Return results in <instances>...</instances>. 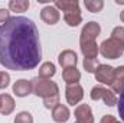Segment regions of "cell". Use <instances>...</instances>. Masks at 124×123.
I'll return each instance as SVG.
<instances>
[{"label": "cell", "mask_w": 124, "mask_h": 123, "mask_svg": "<svg viewBox=\"0 0 124 123\" xmlns=\"http://www.w3.org/2000/svg\"><path fill=\"white\" fill-rule=\"evenodd\" d=\"M42 48L35 22L13 16L0 25V64L13 71H29L39 65Z\"/></svg>", "instance_id": "cell-1"}, {"label": "cell", "mask_w": 124, "mask_h": 123, "mask_svg": "<svg viewBox=\"0 0 124 123\" xmlns=\"http://www.w3.org/2000/svg\"><path fill=\"white\" fill-rule=\"evenodd\" d=\"M54 6L58 10L63 12V20L66 22L68 26L75 28V26H78L82 22L79 3L77 0H56Z\"/></svg>", "instance_id": "cell-2"}, {"label": "cell", "mask_w": 124, "mask_h": 123, "mask_svg": "<svg viewBox=\"0 0 124 123\" xmlns=\"http://www.w3.org/2000/svg\"><path fill=\"white\" fill-rule=\"evenodd\" d=\"M32 81V91L35 96L46 98L55 94H59V87L55 81H51L48 78H40V77H35Z\"/></svg>", "instance_id": "cell-3"}, {"label": "cell", "mask_w": 124, "mask_h": 123, "mask_svg": "<svg viewBox=\"0 0 124 123\" xmlns=\"http://www.w3.org/2000/svg\"><path fill=\"white\" fill-rule=\"evenodd\" d=\"M100 54L107 60H117L124 54V44L117 39L108 38L100 45Z\"/></svg>", "instance_id": "cell-4"}, {"label": "cell", "mask_w": 124, "mask_h": 123, "mask_svg": "<svg viewBox=\"0 0 124 123\" xmlns=\"http://www.w3.org/2000/svg\"><path fill=\"white\" fill-rule=\"evenodd\" d=\"M90 97H91V100H94V101L102 100L104 104L108 106V107L116 106L117 101H118L116 93L113 91V90H108V88L102 87V86H95V87H93L91 88V93H90Z\"/></svg>", "instance_id": "cell-5"}, {"label": "cell", "mask_w": 124, "mask_h": 123, "mask_svg": "<svg viewBox=\"0 0 124 123\" xmlns=\"http://www.w3.org/2000/svg\"><path fill=\"white\" fill-rule=\"evenodd\" d=\"M114 71H116L114 67L107 65V64H100L98 68H97V71L94 72V75H95V80L98 83L107 84V86L111 87V84L114 81Z\"/></svg>", "instance_id": "cell-6"}, {"label": "cell", "mask_w": 124, "mask_h": 123, "mask_svg": "<svg viewBox=\"0 0 124 123\" xmlns=\"http://www.w3.org/2000/svg\"><path fill=\"white\" fill-rule=\"evenodd\" d=\"M101 33V26L97 22H88L85 23V26L82 28L81 35H79V42H93L98 38V35Z\"/></svg>", "instance_id": "cell-7"}, {"label": "cell", "mask_w": 124, "mask_h": 123, "mask_svg": "<svg viewBox=\"0 0 124 123\" xmlns=\"http://www.w3.org/2000/svg\"><path fill=\"white\" fill-rule=\"evenodd\" d=\"M65 98H66L68 104H71V106L78 104L84 98V88L79 84L66 86V88H65Z\"/></svg>", "instance_id": "cell-8"}, {"label": "cell", "mask_w": 124, "mask_h": 123, "mask_svg": "<svg viewBox=\"0 0 124 123\" xmlns=\"http://www.w3.org/2000/svg\"><path fill=\"white\" fill-rule=\"evenodd\" d=\"M40 19L46 25H56L59 22V19H61V13L55 6L48 4L40 10Z\"/></svg>", "instance_id": "cell-9"}, {"label": "cell", "mask_w": 124, "mask_h": 123, "mask_svg": "<svg viewBox=\"0 0 124 123\" xmlns=\"http://www.w3.org/2000/svg\"><path fill=\"white\" fill-rule=\"evenodd\" d=\"M74 116L77 119L75 123H94L93 110L88 104H78L74 110Z\"/></svg>", "instance_id": "cell-10"}, {"label": "cell", "mask_w": 124, "mask_h": 123, "mask_svg": "<svg viewBox=\"0 0 124 123\" xmlns=\"http://www.w3.org/2000/svg\"><path fill=\"white\" fill-rule=\"evenodd\" d=\"M58 62H59V65L63 70L65 68H72V67H77L78 57L72 49H65L58 55Z\"/></svg>", "instance_id": "cell-11"}, {"label": "cell", "mask_w": 124, "mask_h": 123, "mask_svg": "<svg viewBox=\"0 0 124 123\" xmlns=\"http://www.w3.org/2000/svg\"><path fill=\"white\" fill-rule=\"evenodd\" d=\"M79 48L81 52L84 55V58H90V60H97V55L100 54V46L97 45V42H79Z\"/></svg>", "instance_id": "cell-12"}, {"label": "cell", "mask_w": 124, "mask_h": 123, "mask_svg": "<svg viewBox=\"0 0 124 123\" xmlns=\"http://www.w3.org/2000/svg\"><path fill=\"white\" fill-rule=\"evenodd\" d=\"M13 93L15 96L17 97H28L29 94H32V81L28 80H17L15 84H13Z\"/></svg>", "instance_id": "cell-13"}, {"label": "cell", "mask_w": 124, "mask_h": 123, "mask_svg": "<svg viewBox=\"0 0 124 123\" xmlns=\"http://www.w3.org/2000/svg\"><path fill=\"white\" fill-rule=\"evenodd\" d=\"M62 78L63 81L66 83V86H71V84H78V81L81 80V72L77 67H72V68H65L62 71Z\"/></svg>", "instance_id": "cell-14"}, {"label": "cell", "mask_w": 124, "mask_h": 123, "mask_svg": "<svg viewBox=\"0 0 124 123\" xmlns=\"http://www.w3.org/2000/svg\"><path fill=\"white\" fill-rule=\"evenodd\" d=\"M69 116H71V112H69V109L65 104H58L52 110V119H54V122H56V123L68 122Z\"/></svg>", "instance_id": "cell-15"}, {"label": "cell", "mask_w": 124, "mask_h": 123, "mask_svg": "<svg viewBox=\"0 0 124 123\" xmlns=\"http://www.w3.org/2000/svg\"><path fill=\"white\" fill-rule=\"evenodd\" d=\"M114 93H121L124 90V65H120L114 71V81L111 84Z\"/></svg>", "instance_id": "cell-16"}, {"label": "cell", "mask_w": 124, "mask_h": 123, "mask_svg": "<svg viewBox=\"0 0 124 123\" xmlns=\"http://www.w3.org/2000/svg\"><path fill=\"white\" fill-rule=\"evenodd\" d=\"M15 100L10 94H1V106H0V113L3 116H9L15 110Z\"/></svg>", "instance_id": "cell-17"}, {"label": "cell", "mask_w": 124, "mask_h": 123, "mask_svg": "<svg viewBox=\"0 0 124 123\" xmlns=\"http://www.w3.org/2000/svg\"><path fill=\"white\" fill-rule=\"evenodd\" d=\"M38 71H39V75H38V77L51 80V77H54V75H55L56 68H55V64H52L51 61H46V62H43V64L39 67V70H38Z\"/></svg>", "instance_id": "cell-18"}, {"label": "cell", "mask_w": 124, "mask_h": 123, "mask_svg": "<svg viewBox=\"0 0 124 123\" xmlns=\"http://www.w3.org/2000/svg\"><path fill=\"white\" fill-rule=\"evenodd\" d=\"M31 3L29 0H10L9 1V9L16 13H23L29 9Z\"/></svg>", "instance_id": "cell-19"}, {"label": "cell", "mask_w": 124, "mask_h": 123, "mask_svg": "<svg viewBox=\"0 0 124 123\" xmlns=\"http://www.w3.org/2000/svg\"><path fill=\"white\" fill-rule=\"evenodd\" d=\"M84 4L91 13H98L104 7V1L102 0H84Z\"/></svg>", "instance_id": "cell-20"}, {"label": "cell", "mask_w": 124, "mask_h": 123, "mask_svg": "<svg viewBox=\"0 0 124 123\" xmlns=\"http://www.w3.org/2000/svg\"><path fill=\"white\" fill-rule=\"evenodd\" d=\"M82 65H84V70H85L87 72L94 74V72L97 71V68H98L100 62H98V60H90V58H84Z\"/></svg>", "instance_id": "cell-21"}, {"label": "cell", "mask_w": 124, "mask_h": 123, "mask_svg": "<svg viewBox=\"0 0 124 123\" xmlns=\"http://www.w3.org/2000/svg\"><path fill=\"white\" fill-rule=\"evenodd\" d=\"M58 104H59V94H55V96H51V97L43 98V106L46 109H52L54 110Z\"/></svg>", "instance_id": "cell-22"}, {"label": "cell", "mask_w": 124, "mask_h": 123, "mask_svg": "<svg viewBox=\"0 0 124 123\" xmlns=\"http://www.w3.org/2000/svg\"><path fill=\"white\" fill-rule=\"evenodd\" d=\"M15 123H33V116L29 112H20L16 114Z\"/></svg>", "instance_id": "cell-23"}, {"label": "cell", "mask_w": 124, "mask_h": 123, "mask_svg": "<svg viewBox=\"0 0 124 123\" xmlns=\"http://www.w3.org/2000/svg\"><path fill=\"white\" fill-rule=\"evenodd\" d=\"M110 38H113V39H117V41H120V42H123L124 44V28L123 26H116L113 32H111V36Z\"/></svg>", "instance_id": "cell-24"}, {"label": "cell", "mask_w": 124, "mask_h": 123, "mask_svg": "<svg viewBox=\"0 0 124 123\" xmlns=\"http://www.w3.org/2000/svg\"><path fill=\"white\" fill-rule=\"evenodd\" d=\"M10 84V74L6 71H0V90L9 87Z\"/></svg>", "instance_id": "cell-25"}, {"label": "cell", "mask_w": 124, "mask_h": 123, "mask_svg": "<svg viewBox=\"0 0 124 123\" xmlns=\"http://www.w3.org/2000/svg\"><path fill=\"white\" fill-rule=\"evenodd\" d=\"M117 110H118V114H120V119L124 123V90L120 93V98L117 101Z\"/></svg>", "instance_id": "cell-26"}, {"label": "cell", "mask_w": 124, "mask_h": 123, "mask_svg": "<svg viewBox=\"0 0 124 123\" xmlns=\"http://www.w3.org/2000/svg\"><path fill=\"white\" fill-rule=\"evenodd\" d=\"M10 19V12L7 9H0V23H6Z\"/></svg>", "instance_id": "cell-27"}, {"label": "cell", "mask_w": 124, "mask_h": 123, "mask_svg": "<svg viewBox=\"0 0 124 123\" xmlns=\"http://www.w3.org/2000/svg\"><path fill=\"white\" fill-rule=\"evenodd\" d=\"M116 122H117V119L113 114H104L100 120V123H116Z\"/></svg>", "instance_id": "cell-28"}, {"label": "cell", "mask_w": 124, "mask_h": 123, "mask_svg": "<svg viewBox=\"0 0 124 123\" xmlns=\"http://www.w3.org/2000/svg\"><path fill=\"white\" fill-rule=\"evenodd\" d=\"M120 19H121V22L124 23V10L121 12V13H120Z\"/></svg>", "instance_id": "cell-29"}, {"label": "cell", "mask_w": 124, "mask_h": 123, "mask_svg": "<svg viewBox=\"0 0 124 123\" xmlns=\"http://www.w3.org/2000/svg\"><path fill=\"white\" fill-rule=\"evenodd\" d=\"M117 4H124V0H116Z\"/></svg>", "instance_id": "cell-30"}, {"label": "cell", "mask_w": 124, "mask_h": 123, "mask_svg": "<svg viewBox=\"0 0 124 123\" xmlns=\"http://www.w3.org/2000/svg\"><path fill=\"white\" fill-rule=\"evenodd\" d=\"M0 106H1V94H0Z\"/></svg>", "instance_id": "cell-31"}, {"label": "cell", "mask_w": 124, "mask_h": 123, "mask_svg": "<svg viewBox=\"0 0 124 123\" xmlns=\"http://www.w3.org/2000/svg\"><path fill=\"white\" fill-rule=\"evenodd\" d=\"M116 123H123V122H118V120H117V122H116Z\"/></svg>", "instance_id": "cell-32"}]
</instances>
